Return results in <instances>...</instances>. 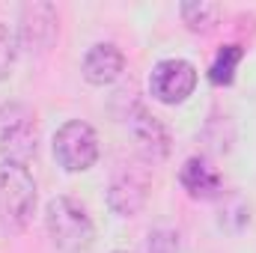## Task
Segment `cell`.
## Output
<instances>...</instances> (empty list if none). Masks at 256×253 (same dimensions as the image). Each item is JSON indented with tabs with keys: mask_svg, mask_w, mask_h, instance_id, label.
Here are the masks:
<instances>
[{
	"mask_svg": "<svg viewBox=\"0 0 256 253\" xmlns=\"http://www.w3.org/2000/svg\"><path fill=\"white\" fill-rule=\"evenodd\" d=\"M39 190L27 164L0 161V226L9 232H24L36 214Z\"/></svg>",
	"mask_w": 256,
	"mask_h": 253,
	"instance_id": "6da1fadb",
	"label": "cell"
},
{
	"mask_svg": "<svg viewBox=\"0 0 256 253\" xmlns=\"http://www.w3.org/2000/svg\"><path fill=\"white\" fill-rule=\"evenodd\" d=\"M45 230L51 244L60 253H84L96 238V224L90 212L72 200V196H54L45 206Z\"/></svg>",
	"mask_w": 256,
	"mask_h": 253,
	"instance_id": "7a4b0ae2",
	"label": "cell"
},
{
	"mask_svg": "<svg viewBox=\"0 0 256 253\" xmlns=\"http://www.w3.org/2000/svg\"><path fill=\"white\" fill-rule=\"evenodd\" d=\"M39 116L24 102L0 104V155L3 161L27 164L39 152Z\"/></svg>",
	"mask_w": 256,
	"mask_h": 253,
	"instance_id": "3957f363",
	"label": "cell"
},
{
	"mask_svg": "<svg viewBox=\"0 0 256 253\" xmlns=\"http://www.w3.org/2000/svg\"><path fill=\"white\" fill-rule=\"evenodd\" d=\"M60 33V15L54 3L45 0H33L24 3L18 12V51H24L27 57H45Z\"/></svg>",
	"mask_w": 256,
	"mask_h": 253,
	"instance_id": "277c9868",
	"label": "cell"
},
{
	"mask_svg": "<svg viewBox=\"0 0 256 253\" xmlns=\"http://www.w3.org/2000/svg\"><path fill=\"white\" fill-rule=\"evenodd\" d=\"M102 155L96 128L84 120H68L54 134V158L66 173H86Z\"/></svg>",
	"mask_w": 256,
	"mask_h": 253,
	"instance_id": "5b68a950",
	"label": "cell"
},
{
	"mask_svg": "<svg viewBox=\"0 0 256 253\" xmlns=\"http://www.w3.org/2000/svg\"><path fill=\"white\" fill-rule=\"evenodd\" d=\"M196 66L182 60V57H167V60H158L149 72V96L167 108H176V104H185L196 90Z\"/></svg>",
	"mask_w": 256,
	"mask_h": 253,
	"instance_id": "8992f818",
	"label": "cell"
},
{
	"mask_svg": "<svg viewBox=\"0 0 256 253\" xmlns=\"http://www.w3.org/2000/svg\"><path fill=\"white\" fill-rule=\"evenodd\" d=\"M126 128L131 134V140H134V149L140 152L143 161L158 164V161H164L170 155V134H167V128L143 104H134L126 114Z\"/></svg>",
	"mask_w": 256,
	"mask_h": 253,
	"instance_id": "52a82bcc",
	"label": "cell"
},
{
	"mask_svg": "<svg viewBox=\"0 0 256 253\" xmlns=\"http://www.w3.org/2000/svg\"><path fill=\"white\" fill-rule=\"evenodd\" d=\"M149 196V179L143 170H120L108 185V208L120 218H134L143 212Z\"/></svg>",
	"mask_w": 256,
	"mask_h": 253,
	"instance_id": "ba28073f",
	"label": "cell"
},
{
	"mask_svg": "<svg viewBox=\"0 0 256 253\" xmlns=\"http://www.w3.org/2000/svg\"><path fill=\"white\" fill-rule=\"evenodd\" d=\"M80 72H84V80L86 84H92V86H110L126 72V54L114 42H96L84 54Z\"/></svg>",
	"mask_w": 256,
	"mask_h": 253,
	"instance_id": "9c48e42d",
	"label": "cell"
},
{
	"mask_svg": "<svg viewBox=\"0 0 256 253\" xmlns=\"http://www.w3.org/2000/svg\"><path fill=\"white\" fill-rule=\"evenodd\" d=\"M179 185L194 200H220L224 196V179L206 158H188L179 170Z\"/></svg>",
	"mask_w": 256,
	"mask_h": 253,
	"instance_id": "30bf717a",
	"label": "cell"
},
{
	"mask_svg": "<svg viewBox=\"0 0 256 253\" xmlns=\"http://www.w3.org/2000/svg\"><path fill=\"white\" fill-rule=\"evenodd\" d=\"M179 15H182V24L191 33L208 36V33L218 30L224 9L218 3H208V0H185V3H179Z\"/></svg>",
	"mask_w": 256,
	"mask_h": 253,
	"instance_id": "8fae6325",
	"label": "cell"
},
{
	"mask_svg": "<svg viewBox=\"0 0 256 253\" xmlns=\"http://www.w3.org/2000/svg\"><path fill=\"white\" fill-rule=\"evenodd\" d=\"M244 60V48L242 45H224L214 60L208 66V80L214 86H230L236 80V72H238V63Z\"/></svg>",
	"mask_w": 256,
	"mask_h": 253,
	"instance_id": "7c38bea8",
	"label": "cell"
},
{
	"mask_svg": "<svg viewBox=\"0 0 256 253\" xmlns=\"http://www.w3.org/2000/svg\"><path fill=\"white\" fill-rule=\"evenodd\" d=\"M15 57H18V42L12 36V30L0 21V80H6L12 74Z\"/></svg>",
	"mask_w": 256,
	"mask_h": 253,
	"instance_id": "4fadbf2b",
	"label": "cell"
},
{
	"mask_svg": "<svg viewBox=\"0 0 256 253\" xmlns=\"http://www.w3.org/2000/svg\"><path fill=\"white\" fill-rule=\"evenodd\" d=\"M146 253H179V232L167 226L152 230L146 238Z\"/></svg>",
	"mask_w": 256,
	"mask_h": 253,
	"instance_id": "5bb4252c",
	"label": "cell"
},
{
	"mask_svg": "<svg viewBox=\"0 0 256 253\" xmlns=\"http://www.w3.org/2000/svg\"><path fill=\"white\" fill-rule=\"evenodd\" d=\"M110 253H128V250H110Z\"/></svg>",
	"mask_w": 256,
	"mask_h": 253,
	"instance_id": "9a60e30c",
	"label": "cell"
}]
</instances>
